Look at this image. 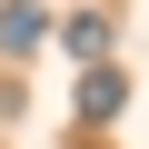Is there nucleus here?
Listing matches in <instances>:
<instances>
[{
  "label": "nucleus",
  "instance_id": "obj_3",
  "mask_svg": "<svg viewBox=\"0 0 149 149\" xmlns=\"http://www.w3.org/2000/svg\"><path fill=\"white\" fill-rule=\"evenodd\" d=\"M70 50H80V60H100V50H109V20H100V10H80V20H70Z\"/></svg>",
  "mask_w": 149,
  "mask_h": 149
},
{
  "label": "nucleus",
  "instance_id": "obj_1",
  "mask_svg": "<svg viewBox=\"0 0 149 149\" xmlns=\"http://www.w3.org/2000/svg\"><path fill=\"white\" fill-rule=\"evenodd\" d=\"M50 30V10H40V0H10V10H0V50H10V60H30V40Z\"/></svg>",
  "mask_w": 149,
  "mask_h": 149
},
{
  "label": "nucleus",
  "instance_id": "obj_2",
  "mask_svg": "<svg viewBox=\"0 0 149 149\" xmlns=\"http://www.w3.org/2000/svg\"><path fill=\"white\" fill-rule=\"evenodd\" d=\"M119 100H129L119 70H90V80H80V119H119Z\"/></svg>",
  "mask_w": 149,
  "mask_h": 149
}]
</instances>
